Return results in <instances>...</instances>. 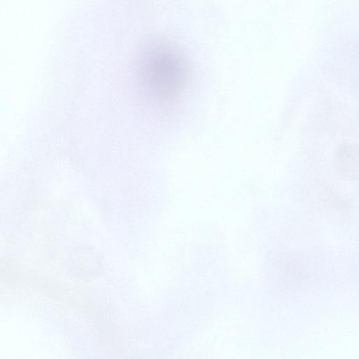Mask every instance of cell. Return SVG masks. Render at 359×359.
Returning <instances> with one entry per match:
<instances>
[{
    "mask_svg": "<svg viewBox=\"0 0 359 359\" xmlns=\"http://www.w3.org/2000/svg\"><path fill=\"white\" fill-rule=\"evenodd\" d=\"M136 72L145 95L154 101L173 100L184 88L189 77L188 62L170 43L151 40L138 56Z\"/></svg>",
    "mask_w": 359,
    "mask_h": 359,
    "instance_id": "1",
    "label": "cell"
}]
</instances>
